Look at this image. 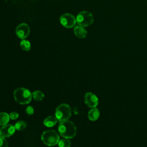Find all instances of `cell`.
<instances>
[{"label":"cell","instance_id":"18","mask_svg":"<svg viewBox=\"0 0 147 147\" xmlns=\"http://www.w3.org/2000/svg\"><path fill=\"white\" fill-rule=\"evenodd\" d=\"M0 147H8V142L5 137L0 136Z\"/></svg>","mask_w":147,"mask_h":147},{"label":"cell","instance_id":"16","mask_svg":"<svg viewBox=\"0 0 147 147\" xmlns=\"http://www.w3.org/2000/svg\"><path fill=\"white\" fill-rule=\"evenodd\" d=\"M26 123L24 121H19L15 124L16 129L18 131H22L26 127Z\"/></svg>","mask_w":147,"mask_h":147},{"label":"cell","instance_id":"15","mask_svg":"<svg viewBox=\"0 0 147 147\" xmlns=\"http://www.w3.org/2000/svg\"><path fill=\"white\" fill-rule=\"evenodd\" d=\"M32 94V97L34 99V100H37V101L41 100L44 98V94L41 91L36 90V91L33 92V93Z\"/></svg>","mask_w":147,"mask_h":147},{"label":"cell","instance_id":"3","mask_svg":"<svg viewBox=\"0 0 147 147\" xmlns=\"http://www.w3.org/2000/svg\"><path fill=\"white\" fill-rule=\"evenodd\" d=\"M42 142L48 146H55L57 145L60 141V137L58 133L53 130H46L41 135Z\"/></svg>","mask_w":147,"mask_h":147},{"label":"cell","instance_id":"9","mask_svg":"<svg viewBox=\"0 0 147 147\" xmlns=\"http://www.w3.org/2000/svg\"><path fill=\"white\" fill-rule=\"evenodd\" d=\"M16 127L13 125L6 124L3 125L0 129V136L9 137L11 136L15 132Z\"/></svg>","mask_w":147,"mask_h":147},{"label":"cell","instance_id":"4","mask_svg":"<svg viewBox=\"0 0 147 147\" xmlns=\"http://www.w3.org/2000/svg\"><path fill=\"white\" fill-rule=\"evenodd\" d=\"M71 115V109L69 105L62 103L57 106L55 111V116L57 120L64 121L68 120Z\"/></svg>","mask_w":147,"mask_h":147},{"label":"cell","instance_id":"13","mask_svg":"<svg viewBox=\"0 0 147 147\" xmlns=\"http://www.w3.org/2000/svg\"><path fill=\"white\" fill-rule=\"evenodd\" d=\"M9 115L5 112L0 113V125L3 126L6 125L10 120Z\"/></svg>","mask_w":147,"mask_h":147},{"label":"cell","instance_id":"8","mask_svg":"<svg viewBox=\"0 0 147 147\" xmlns=\"http://www.w3.org/2000/svg\"><path fill=\"white\" fill-rule=\"evenodd\" d=\"M84 102L86 105L90 108H95L98 105L99 100L98 97L93 93L88 92L84 95Z\"/></svg>","mask_w":147,"mask_h":147},{"label":"cell","instance_id":"10","mask_svg":"<svg viewBox=\"0 0 147 147\" xmlns=\"http://www.w3.org/2000/svg\"><path fill=\"white\" fill-rule=\"evenodd\" d=\"M74 33L76 36H77L78 38H84L87 36V32L85 29V28L83 26L77 25L74 27Z\"/></svg>","mask_w":147,"mask_h":147},{"label":"cell","instance_id":"12","mask_svg":"<svg viewBox=\"0 0 147 147\" xmlns=\"http://www.w3.org/2000/svg\"><path fill=\"white\" fill-rule=\"evenodd\" d=\"M57 122V119L56 117L53 116H48L44 121V125L47 127H53L54 126Z\"/></svg>","mask_w":147,"mask_h":147},{"label":"cell","instance_id":"6","mask_svg":"<svg viewBox=\"0 0 147 147\" xmlns=\"http://www.w3.org/2000/svg\"><path fill=\"white\" fill-rule=\"evenodd\" d=\"M60 24L66 28H72L76 24V18L70 13H64L60 17Z\"/></svg>","mask_w":147,"mask_h":147},{"label":"cell","instance_id":"5","mask_svg":"<svg viewBox=\"0 0 147 147\" xmlns=\"http://www.w3.org/2000/svg\"><path fill=\"white\" fill-rule=\"evenodd\" d=\"M76 20L78 25L87 27L92 24L94 21V17L90 12L84 10L78 13Z\"/></svg>","mask_w":147,"mask_h":147},{"label":"cell","instance_id":"1","mask_svg":"<svg viewBox=\"0 0 147 147\" xmlns=\"http://www.w3.org/2000/svg\"><path fill=\"white\" fill-rule=\"evenodd\" d=\"M58 131L59 134L64 138L70 139L76 134V127L71 121H61L59 125Z\"/></svg>","mask_w":147,"mask_h":147},{"label":"cell","instance_id":"17","mask_svg":"<svg viewBox=\"0 0 147 147\" xmlns=\"http://www.w3.org/2000/svg\"><path fill=\"white\" fill-rule=\"evenodd\" d=\"M59 147H70L71 142L67 138L60 140L58 143Z\"/></svg>","mask_w":147,"mask_h":147},{"label":"cell","instance_id":"14","mask_svg":"<svg viewBox=\"0 0 147 147\" xmlns=\"http://www.w3.org/2000/svg\"><path fill=\"white\" fill-rule=\"evenodd\" d=\"M20 47L24 51H29L31 48V44L28 40L26 39H22L20 42Z\"/></svg>","mask_w":147,"mask_h":147},{"label":"cell","instance_id":"7","mask_svg":"<svg viewBox=\"0 0 147 147\" xmlns=\"http://www.w3.org/2000/svg\"><path fill=\"white\" fill-rule=\"evenodd\" d=\"M30 33V28L27 24L21 23L16 29V34L19 38L25 39Z\"/></svg>","mask_w":147,"mask_h":147},{"label":"cell","instance_id":"20","mask_svg":"<svg viewBox=\"0 0 147 147\" xmlns=\"http://www.w3.org/2000/svg\"><path fill=\"white\" fill-rule=\"evenodd\" d=\"M9 116H10V119L14 120V119H16L18 118V117L19 116V114L17 112H11L9 114Z\"/></svg>","mask_w":147,"mask_h":147},{"label":"cell","instance_id":"19","mask_svg":"<svg viewBox=\"0 0 147 147\" xmlns=\"http://www.w3.org/2000/svg\"><path fill=\"white\" fill-rule=\"evenodd\" d=\"M26 113L29 115H32L34 113V109H33V107L32 106H29L27 107L26 109Z\"/></svg>","mask_w":147,"mask_h":147},{"label":"cell","instance_id":"2","mask_svg":"<svg viewBox=\"0 0 147 147\" xmlns=\"http://www.w3.org/2000/svg\"><path fill=\"white\" fill-rule=\"evenodd\" d=\"M13 95L15 100L21 105L28 104L31 101L32 98V94L30 91L23 87L16 89Z\"/></svg>","mask_w":147,"mask_h":147},{"label":"cell","instance_id":"11","mask_svg":"<svg viewBox=\"0 0 147 147\" xmlns=\"http://www.w3.org/2000/svg\"><path fill=\"white\" fill-rule=\"evenodd\" d=\"M99 111L96 107L92 108L88 113V118L91 121H95L97 120L99 118Z\"/></svg>","mask_w":147,"mask_h":147}]
</instances>
